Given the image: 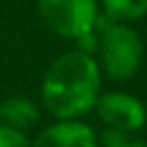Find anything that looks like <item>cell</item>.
I'll use <instances>...</instances> for the list:
<instances>
[{
  "instance_id": "obj_2",
  "label": "cell",
  "mask_w": 147,
  "mask_h": 147,
  "mask_svg": "<svg viewBox=\"0 0 147 147\" xmlns=\"http://www.w3.org/2000/svg\"><path fill=\"white\" fill-rule=\"evenodd\" d=\"M95 50H100V59L106 74L115 80H128L141 65L143 46L138 35L123 22L97 20Z\"/></svg>"
},
{
  "instance_id": "obj_3",
  "label": "cell",
  "mask_w": 147,
  "mask_h": 147,
  "mask_svg": "<svg viewBox=\"0 0 147 147\" xmlns=\"http://www.w3.org/2000/svg\"><path fill=\"white\" fill-rule=\"evenodd\" d=\"M43 22L61 37L84 39L97 26L95 0H37Z\"/></svg>"
},
{
  "instance_id": "obj_7",
  "label": "cell",
  "mask_w": 147,
  "mask_h": 147,
  "mask_svg": "<svg viewBox=\"0 0 147 147\" xmlns=\"http://www.w3.org/2000/svg\"><path fill=\"white\" fill-rule=\"evenodd\" d=\"M106 18L113 22L138 20L147 13V0H102Z\"/></svg>"
},
{
  "instance_id": "obj_6",
  "label": "cell",
  "mask_w": 147,
  "mask_h": 147,
  "mask_svg": "<svg viewBox=\"0 0 147 147\" xmlns=\"http://www.w3.org/2000/svg\"><path fill=\"white\" fill-rule=\"evenodd\" d=\"M39 119V110L26 97H11V100L0 104V121L5 125L18 130H26L37 123Z\"/></svg>"
},
{
  "instance_id": "obj_8",
  "label": "cell",
  "mask_w": 147,
  "mask_h": 147,
  "mask_svg": "<svg viewBox=\"0 0 147 147\" xmlns=\"http://www.w3.org/2000/svg\"><path fill=\"white\" fill-rule=\"evenodd\" d=\"M102 147H147L141 136H136L130 130L106 128L102 132Z\"/></svg>"
},
{
  "instance_id": "obj_9",
  "label": "cell",
  "mask_w": 147,
  "mask_h": 147,
  "mask_svg": "<svg viewBox=\"0 0 147 147\" xmlns=\"http://www.w3.org/2000/svg\"><path fill=\"white\" fill-rule=\"evenodd\" d=\"M0 147H30V141L22 130L0 123Z\"/></svg>"
},
{
  "instance_id": "obj_5",
  "label": "cell",
  "mask_w": 147,
  "mask_h": 147,
  "mask_svg": "<svg viewBox=\"0 0 147 147\" xmlns=\"http://www.w3.org/2000/svg\"><path fill=\"white\" fill-rule=\"evenodd\" d=\"M30 147H97V138L89 125L65 119L46 128Z\"/></svg>"
},
{
  "instance_id": "obj_4",
  "label": "cell",
  "mask_w": 147,
  "mask_h": 147,
  "mask_svg": "<svg viewBox=\"0 0 147 147\" xmlns=\"http://www.w3.org/2000/svg\"><path fill=\"white\" fill-rule=\"evenodd\" d=\"M97 115L104 123H108V128L117 130H130L136 132L145 125L147 113L145 106L132 95L125 93H106V95H97L95 106Z\"/></svg>"
},
{
  "instance_id": "obj_1",
  "label": "cell",
  "mask_w": 147,
  "mask_h": 147,
  "mask_svg": "<svg viewBox=\"0 0 147 147\" xmlns=\"http://www.w3.org/2000/svg\"><path fill=\"white\" fill-rule=\"evenodd\" d=\"M100 67L84 50L67 52L50 65L43 78V104L59 119H76L95 106Z\"/></svg>"
}]
</instances>
